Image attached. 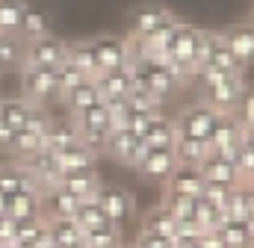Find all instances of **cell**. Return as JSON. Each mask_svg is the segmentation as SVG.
<instances>
[{
	"instance_id": "obj_27",
	"label": "cell",
	"mask_w": 254,
	"mask_h": 248,
	"mask_svg": "<svg viewBox=\"0 0 254 248\" xmlns=\"http://www.w3.org/2000/svg\"><path fill=\"white\" fill-rule=\"evenodd\" d=\"M63 104L71 110V116H77V113H83V110H89V107L101 104V92H98L95 80H83L74 92H68V95H65Z\"/></svg>"
},
{
	"instance_id": "obj_46",
	"label": "cell",
	"mask_w": 254,
	"mask_h": 248,
	"mask_svg": "<svg viewBox=\"0 0 254 248\" xmlns=\"http://www.w3.org/2000/svg\"><path fill=\"white\" fill-rule=\"evenodd\" d=\"M252 186H254V184H252Z\"/></svg>"
},
{
	"instance_id": "obj_21",
	"label": "cell",
	"mask_w": 254,
	"mask_h": 248,
	"mask_svg": "<svg viewBox=\"0 0 254 248\" xmlns=\"http://www.w3.org/2000/svg\"><path fill=\"white\" fill-rule=\"evenodd\" d=\"M74 225L83 231V234H92V231H104V228H116L107 216H104V210H101V204L95 201V198H89V201H80V207H77V213H74Z\"/></svg>"
},
{
	"instance_id": "obj_39",
	"label": "cell",
	"mask_w": 254,
	"mask_h": 248,
	"mask_svg": "<svg viewBox=\"0 0 254 248\" xmlns=\"http://www.w3.org/2000/svg\"><path fill=\"white\" fill-rule=\"evenodd\" d=\"M228 195H231V189L216 186V184H207V186H204V192H201V198H204L210 207L222 210V213H225V207H228Z\"/></svg>"
},
{
	"instance_id": "obj_23",
	"label": "cell",
	"mask_w": 254,
	"mask_h": 248,
	"mask_svg": "<svg viewBox=\"0 0 254 248\" xmlns=\"http://www.w3.org/2000/svg\"><path fill=\"white\" fill-rule=\"evenodd\" d=\"M68 62H71V65H74L86 80H95V77L101 74L98 60H95L92 39H86V42H71V45H68Z\"/></svg>"
},
{
	"instance_id": "obj_30",
	"label": "cell",
	"mask_w": 254,
	"mask_h": 248,
	"mask_svg": "<svg viewBox=\"0 0 254 248\" xmlns=\"http://www.w3.org/2000/svg\"><path fill=\"white\" fill-rule=\"evenodd\" d=\"M24 9L21 0H0V36H18Z\"/></svg>"
},
{
	"instance_id": "obj_10",
	"label": "cell",
	"mask_w": 254,
	"mask_h": 248,
	"mask_svg": "<svg viewBox=\"0 0 254 248\" xmlns=\"http://www.w3.org/2000/svg\"><path fill=\"white\" fill-rule=\"evenodd\" d=\"M92 48H95V60H98V68L101 71H116V68H127L130 65L127 39L101 36V39H92Z\"/></svg>"
},
{
	"instance_id": "obj_8",
	"label": "cell",
	"mask_w": 254,
	"mask_h": 248,
	"mask_svg": "<svg viewBox=\"0 0 254 248\" xmlns=\"http://www.w3.org/2000/svg\"><path fill=\"white\" fill-rule=\"evenodd\" d=\"M195 169H198V175H201L204 184H216V186H225V189L246 186L243 184V178H240V172H237V166H234V160H228V157L207 154Z\"/></svg>"
},
{
	"instance_id": "obj_5",
	"label": "cell",
	"mask_w": 254,
	"mask_h": 248,
	"mask_svg": "<svg viewBox=\"0 0 254 248\" xmlns=\"http://www.w3.org/2000/svg\"><path fill=\"white\" fill-rule=\"evenodd\" d=\"M148 151H151V148H148L142 139H136L133 133H127V130H110L107 139H104V148H101V154L113 157L116 163L130 166V169H136V166L148 157Z\"/></svg>"
},
{
	"instance_id": "obj_3",
	"label": "cell",
	"mask_w": 254,
	"mask_h": 248,
	"mask_svg": "<svg viewBox=\"0 0 254 248\" xmlns=\"http://www.w3.org/2000/svg\"><path fill=\"white\" fill-rule=\"evenodd\" d=\"M68 45L71 42H65L54 33L33 39V42H24V65L27 68H57L68 60Z\"/></svg>"
},
{
	"instance_id": "obj_26",
	"label": "cell",
	"mask_w": 254,
	"mask_h": 248,
	"mask_svg": "<svg viewBox=\"0 0 254 248\" xmlns=\"http://www.w3.org/2000/svg\"><path fill=\"white\" fill-rule=\"evenodd\" d=\"M33 110H36V107L27 104L21 95H18V98H0V122L6 124V127H12V130H21Z\"/></svg>"
},
{
	"instance_id": "obj_19",
	"label": "cell",
	"mask_w": 254,
	"mask_h": 248,
	"mask_svg": "<svg viewBox=\"0 0 254 248\" xmlns=\"http://www.w3.org/2000/svg\"><path fill=\"white\" fill-rule=\"evenodd\" d=\"M169 21H175V15H172V9H166V6H145L142 12H136V18H133V39H148L151 33H157L163 24H169Z\"/></svg>"
},
{
	"instance_id": "obj_29",
	"label": "cell",
	"mask_w": 254,
	"mask_h": 248,
	"mask_svg": "<svg viewBox=\"0 0 254 248\" xmlns=\"http://www.w3.org/2000/svg\"><path fill=\"white\" fill-rule=\"evenodd\" d=\"M51 30H48V18L39 12V9H24V18H21V27H18V36L24 39V42H33V39H42V36H48Z\"/></svg>"
},
{
	"instance_id": "obj_9",
	"label": "cell",
	"mask_w": 254,
	"mask_h": 248,
	"mask_svg": "<svg viewBox=\"0 0 254 248\" xmlns=\"http://www.w3.org/2000/svg\"><path fill=\"white\" fill-rule=\"evenodd\" d=\"M207 145H210V154H219V157L234 160V154H237L240 145H243V127H240V122H237L234 113L219 119V124L213 127V133H210V139H207Z\"/></svg>"
},
{
	"instance_id": "obj_40",
	"label": "cell",
	"mask_w": 254,
	"mask_h": 248,
	"mask_svg": "<svg viewBox=\"0 0 254 248\" xmlns=\"http://www.w3.org/2000/svg\"><path fill=\"white\" fill-rule=\"evenodd\" d=\"M133 248H172V240L157 237V234H151V231H142V228H139V237L133 240Z\"/></svg>"
},
{
	"instance_id": "obj_1",
	"label": "cell",
	"mask_w": 254,
	"mask_h": 248,
	"mask_svg": "<svg viewBox=\"0 0 254 248\" xmlns=\"http://www.w3.org/2000/svg\"><path fill=\"white\" fill-rule=\"evenodd\" d=\"M21 98L39 110H45V104L57 101V68H21Z\"/></svg>"
},
{
	"instance_id": "obj_24",
	"label": "cell",
	"mask_w": 254,
	"mask_h": 248,
	"mask_svg": "<svg viewBox=\"0 0 254 248\" xmlns=\"http://www.w3.org/2000/svg\"><path fill=\"white\" fill-rule=\"evenodd\" d=\"M77 139H80V133H77V127H74L71 119H54L48 136H45V142H42V148L51 151V154H57V151H63L68 145H74Z\"/></svg>"
},
{
	"instance_id": "obj_17",
	"label": "cell",
	"mask_w": 254,
	"mask_h": 248,
	"mask_svg": "<svg viewBox=\"0 0 254 248\" xmlns=\"http://www.w3.org/2000/svg\"><path fill=\"white\" fill-rule=\"evenodd\" d=\"M95 86L101 92V101H116V98H127L133 80H130V68H116V71H101L95 77Z\"/></svg>"
},
{
	"instance_id": "obj_20",
	"label": "cell",
	"mask_w": 254,
	"mask_h": 248,
	"mask_svg": "<svg viewBox=\"0 0 254 248\" xmlns=\"http://www.w3.org/2000/svg\"><path fill=\"white\" fill-rule=\"evenodd\" d=\"M101 184H104V181L98 178V169H95V172H71V175H63V178H60V186H63L65 192H71L77 201L95 198V192H98Z\"/></svg>"
},
{
	"instance_id": "obj_14",
	"label": "cell",
	"mask_w": 254,
	"mask_h": 248,
	"mask_svg": "<svg viewBox=\"0 0 254 248\" xmlns=\"http://www.w3.org/2000/svg\"><path fill=\"white\" fill-rule=\"evenodd\" d=\"M207 65H210V68H216V71H219V74H225V77L246 74V65H240L237 57L231 54V48L225 45V33H222V30H213V45H210Z\"/></svg>"
},
{
	"instance_id": "obj_18",
	"label": "cell",
	"mask_w": 254,
	"mask_h": 248,
	"mask_svg": "<svg viewBox=\"0 0 254 248\" xmlns=\"http://www.w3.org/2000/svg\"><path fill=\"white\" fill-rule=\"evenodd\" d=\"M225 33V45L231 48V54L237 57L240 65H249L254 60V27L252 24H237L231 30H222Z\"/></svg>"
},
{
	"instance_id": "obj_42",
	"label": "cell",
	"mask_w": 254,
	"mask_h": 248,
	"mask_svg": "<svg viewBox=\"0 0 254 248\" xmlns=\"http://www.w3.org/2000/svg\"><path fill=\"white\" fill-rule=\"evenodd\" d=\"M12 127H6V124L0 122V151H6V145H9V139H12Z\"/></svg>"
},
{
	"instance_id": "obj_16",
	"label": "cell",
	"mask_w": 254,
	"mask_h": 248,
	"mask_svg": "<svg viewBox=\"0 0 254 248\" xmlns=\"http://www.w3.org/2000/svg\"><path fill=\"white\" fill-rule=\"evenodd\" d=\"M175 139H178V133H175V119L169 116V113H157L151 124H148V130H145V136H142V142L148 145V148H154V151H169V148H175Z\"/></svg>"
},
{
	"instance_id": "obj_2",
	"label": "cell",
	"mask_w": 254,
	"mask_h": 248,
	"mask_svg": "<svg viewBox=\"0 0 254 248\" xmlns=\"http://www.w3.org/2000/svg\"><path fill=\"white\" fill-rule=\"evenodd\" d=\"M225 113H216L213 107H207L204 101H198V104H192L187 110H181L178 116H175V133L178 136H187V139H201V142H207L210 139V133H213V127L219 124Z\"/></svg>"
},
{
	"instance_id": "obj_31",
	"label": "cell",
	"mask_w": 254,
	"mask_h": 248,
	"mask_svg": "<svg viewBox=\"0 0 254 248\" xmlns=\"http://www.w3.org/2000/svg\"><path fill=\"white\" fill-rule=\"evenodd\" d=\"M163 204L169 207L172 219L181 225H195V198H184V195H163Z\"/></svg>"
},
{
	"instance_id": "obj_37",
	"label": "cell",
	"mask_w": 254,
	"mask_h": 248,
	"mask_svg": "<svg viewBox=\"0 0 254 248\" xmlns=\"http://www.w3.org/2000/svg\"><path fill=\"white\" fill-rule=\"evenodd\" d=\"M234 166H237V172H240V178H243V184L252 186L254 184V148L252 145H240V151L234 154Z\"/></svg>"
},
{
	"instance_id": "obj_6",
	"label": "cell",
	"mask_w": 254,
	"mask_h": 248,
	"mask_svg": "<svg viewBox=\"0 0 254 248\" xmlns=\"http://www.w3.org/2000/svg\"><path fill=\"white\" fill-rule=\"evenodd\" d=\"M195 45H198V27L178 21L175 39H172V45H169V62H172L175 68H181L187 80L198 74V68H195Z\"/></svg>"
},
{
	"instance_id": "obj_45",
	"label": "cell",
	"mask_w": 254,
	"mask_h": 248,
	"mask_svg": "<svg viewBox=\"0 0 254 248\" xmlns=\"http://www.w3.org/2000/svg\"><path fill=\"white\" fill-rule=\"evenodd\" d=\"M252 27H254V21H252Z\"/></svg>"
},
{
	"instance_id": "obj_43",
	"label": "cell",
	"mask_w": 254,
	"mask_h": 248,
	"mask_svg": "<svg viewBox=\"0 0 254 248\" xmlns=\"http://www.w3.org/2000/svg\"><path fill=\"white\" fill-rule=\"evenodd\" d=\"M6 210H9V195L0 192V216H6Z\"/></svg>"
},
{
	"instance_id": "obj_38",
	"label": "cell",
	"mask_w": 254,
	"mask_h": 248,
	"mask_svg": "<svg viewBox=\"0 0 254 248\" xmlns=\"http://www.w3.org/2000/svg\"><path fill=\"white\" fill-rule=\"evenodd\" d=\"M237 122L243 130H252L254 127V86H246L243 98H240V107H237Z\"/></svg>"
},
{
	"instance_id": "obj_35",
	"label": "cell",
	"mask_w": 254,
	"mask_h": 248,
	"mask_svg": "<svg viewBox=\"0 0 254 248\" xmlns=\"http://www.w3.org/2000/svg\"><path fill=\"white\" fill-rule=\"evenodd\" d=\"M0 65H24V39L21 36H0Z\"/></svg>"
},
{
	"instance_id": "obj_34",
	"label": "cell",
	"mask_w": 254,
	"mask_h": 248,
	"mask_svg": "<svg viewBox=\"0 0 254 248\" xmlns=\"http://www.w3.org/2000/svg\"><path fill=\"white\" fill-rule=\"evenodd\" d=\"M83 246L86 248H125V237H122L119 228H104V231L83 234Z\"/></svg>"
},
{
	"instance_id": "obj_11",
	"label": "cell",
	"mask_w": 254,
	"mask_h": 248,
	"mask_svg": "<svg viewBox=\"0 0 254 248\" xmlns=\"http://www.w3.org/2000/svg\"><path fill=\"white\" fill-rule=\"evenodd\" d=\"M54 160H57V166H60L63 175H71V172H95L98 154L89 151V148L77 139L74 145H68V148H63V151H57Z\"/></svg>"
},
{
	"instance_id": "obj_7",
	"label": "cell",
	"mask_w": 254,
	"mask_h": 248,
	"mask_svg": "<svg viewBox=\"0 0 254 248\" xmlns=\"http://www.w3.org/2000/svg\"><path fill=\"white\" fill-rule=\"evenodd\" d=\"M243 92H246V74L222 77L219 83H213V86H207V89H204V104H207V107H213L216 113L231 116V113H237Z\"/></svg>"
},
{
	"instance_id": "obj_32",
	"label": "cell",
	"mask_w": 254,
	"mask_h": 248,
	"mask_svg": "<svg viewBox=\"0 0 254 248\" xmlns=\"http://www.w3.org/2000/svg\"><path fill=\"white\" fill-rule=\"evenodd\" d=\"M225 216H228L231 222H249V216H252L249 186H237V189H231V195H228V207H225Z\"/></svg>"
},
{
	"instance_id": "obj_15",
	"label": "cell",
	"mask_w": 254,
	"mask_h": 248,
	"mask_svg": "<svg viewBox=\"0 0 254 248\" xmlns=\"http://www.w3.org/2000/svg\"><path fill=\"white\" fill-rule=\"evenodd\" d=\"M204 181H201V175H198V169H192V166H178L172 175H169V181H166V195H184V198H201V192H204Z\"/></svg>"
},
{
	"instance_id": "obj_44",
	"label": "cell",
	"mask_w": 254,
	"mask_h": 248,
	"mask_svg": "<svg viewBox=\"0 0 254 248\" xmlns=\"http://www.w3.org/2000/svg\"><path fill=\"white\" fill-rule=\"evenodd\" d=\"M0 71H3V65H0Z\"/></svg>"
},
{
	"instance_id": "obj_36",
	"label": "cell",
	"mask_w": 254,
	"mask_h": 248,
	"mask_svg": "<svg viewBox=\"0 0 254 248\" xmlns=\"http://www.w3.org/2000/svg\"><path fill=\"white\" fill-rule=\"evenodd\" d=\"M83 80H86V77H83L68 60H65L63 65H57V92H60V101H63L68 92H74Z\"/></svg>"
},
{
	"instance_id": "obj_12",
	"label": "cell",
	"mask_w": 254,
	"mask_h": 248,
	"mask_svg": "<svg viewBox=\"0 0 254 248\" xmlns=\"http://www.w3.org/2000/svg\"><path fill=\"white\" fill-rule=\"evenodd\" d=\"M6 216H9L12 222H36V219H45L42 192H39V189H24V192L12 195V198H9Z\"/></svg>"
},
{
	"instance_id": "obj_28",
	"label": "cell",
	"mask_w": 254,
	"mask_h": 248,
	"mask_svg": "<svg viewBox=\"0 0 254 248\" xmlns=\"http://www.w3.org/2000/svg\"><path fill=\"white\" fill-rule=\"evenodd\" d=\"M175 160H178V166H198L207 154H210V145L207 142H201V139H187V136H178L175 139Z\"/></svg>"
},
{
	"instance_id": "obj_13",
	"label": "cell",
	"mask_w": 254,
	"mask_h": 248,
	"mask_svg": "<svg viewBox=\"0 0 254 248\" xmlns=\"http://www.w3.org/2000/svg\"><path fill=\"white\" fill-rule=\"evenodd\" d=\"M178 169V160H175V151L169 148V151H148V157L136 166V172L145 178V181H160V184H166L169 181V175Z\"/></svg>"
},
{
	"instance_id": "obj_22",
	"label": "cell",
	"mask_w": 254,
	"mask_h": 248,
	"mask_svg": "<svg viewBox=\"0 0 254 248\" xmlns=\"http://www.w3.org/2000/svg\"><path fill=\"white\" fill-rule=\"evenodd\" d=\"M24 189H39V186L33 184V178L27 175V169L18 160L15 163H3L0 166V192L12 198V195H18Z\"/></svg>"
},
{
	"instance_id": "obj_4",
	"label": "cell",
	"mask_w": 254,
	"mask_h": 248,
	"mask_svg": "<svg viewBox=\"0 0 254 248\" xmlns=\"http://www.w3.org/2000/svg\"><path fill=\"white\" fill-rule=\"evenodd\" d=\"M95 201L101 204L104 216H107L119 231L125 228V222H130V219L136 216V201H133V195H130L127 189H122V186L101 184L98 192H95Z\"/></svg>"
},
{
	"instance_id": "obj_41",
	"label": "cell",
	"mask_w": 254,
	"mask_h": 248,
	"mask_svg": "<svg viewBox=\"0 0 254 248\" xmlns=\"http://www.w3.org/2000/svg\"><path fill=\"white\" fill-rule=\"evenodd\" d=\"M198 248H225V243H222L219 231H213V234H201L198 237Z\"/></svg>"
},
{
	"instance_id": "obj_25",
	"label": "cell",
	"mask_w": 254,
	"mask_h": 248,
	"mask_svg": "<svg viewBox=\"0 0 254 248\" xmlns=\"http://www.w3.org/2000/svg\"><path fill=\"white\" fill-rule=\"evenodd\" d=\"M142 231H151V234H157V237H166V240H175V231H178V222L172 219V213H169V207L160 201V204H154L148 213H145V219H142Z\"/></svg>"
},
{
	"instance_id": "obj_33",
	"label": "cell",
	"mask_w": 254,
	"mask_h": 248,
	"mask_svg": "<svg viewBox=\"0 0 254 248\" xmlns=\"http://www.w3.org/2000/svg\"><path fill=\"white\" fill-rule=\"evenodd\" d=\"M219 237H222L225 248H252L246 222H231V219H225L222 228H219Z\"/></svg>"
}]
</instances>
